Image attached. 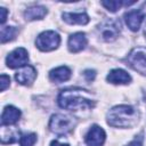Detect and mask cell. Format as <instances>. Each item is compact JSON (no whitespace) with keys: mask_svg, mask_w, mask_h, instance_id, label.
<instances>
[{"mask_svg":"<svg viewBox=\"0 0 146 146\" xmlns=\"http://www.w3.org/2000/svg\"><path fill=\"white\" fill-rule=\"evenodd\" d=\"M57 103L59 107L70 111L87 110L95 106V99L89 91L79 88L62 90L58 95Z\"/></svg>","mask_w":146,"mask_h":146,"instance_id":"1","label":"cell"},{"mask_svg":"<svg viewBox=\"0 0 146 146\" xmlns=\"http://www.w3.org/2000/svg\"><path fill=\"white\" fill-rule=\"evenodd\" d=\"M107 123L114 128H132L139 120L138 111L130 105H117L107 112Z\"/></svg>","mask_w":146,"mask_h":146,"instance_id":"2","label":"cell"},{"mask_svg":"<svg viewBox=\"0 0 146 146\" xmlns=\"http://www.w3.org/2000/svg\"><path fill=\"white\" fill-rule=\"evenodd\" d=\"M75 120L65 114H54L49 121V129L54 133L64 135L70 132L75 127Z\"/></svg>","mask_w":146,"mask_h":146,"instance_id":"3","label":"cell"},{"mask_svg":"<svg viewBox=\"0 0 146 146\" xmlns=\"http://www.w3.org/2000/svg\"><path fill=\"white\" fill-rule=\"evenodd\" d=\"M125 63L138 73L146 75V48L137 47L133 48L125 57Z\"/></svg>","mask_w":146,"mask_h":146,"instance_id":"4","label":"cell"},{"mask_svg":"<svg viewBox=\"0 0 146 146\" xmlns=\"http://www.w3.org/2000/svg\"><path fill=\"white\" fill-rule=\"evenodd\" d=\"M60 43V36L55 31H44L36 36L35 46L41 51H51L58 48Z\"/></svg>","mask_w":146,"mask_h":146,"instance_id":"5","label":"cell"},{"mask_svg":"<svg viewBox=\"0 0 146 146\" xmlns=\"http://www.w3.org/2000/svg\"><path fill=\"white\" fill-rule=\"evenodd\" d=\"M98 34L104 41H114L120 33V22L116 19L107 18L97 26Z\"/></svg>","mask_w":146,"mask_h":146,"instance_id":"6","label":"cell"},{"mask_svg":"<svg viewBox=\"0 0 146 146\" xmlns=\"http://www.w3.org/2000/svg\"><path fill=\"white\" fill-rule=\"evenodd\" d=\"M29 62V54L25 48H16L14 49L7 57H6V64L9 68H16V67H23L27 65Z\"/></svg>","mask_w":146,"mask_h":146,"instance_id":"7","label":"cell"},{"mask_svg":"<svg viewBox=\"0 0 146 146\" xmlns=\"http://www.w3.org/2000/svg\"><path fill=\"white\" fill-rule=\"evenodd\" d=\"M105 139H106V133L104 129L97 124L91 125L84 137V141L87 146H103Z\"/></svg>","mask_w":146,"mask_h":146,"instance_id":"8","label":"cell"},{"mask_svg":"<svg viewBox=\"0 0 146 146\" xmlns=\"http://www.w3.org/2000/svg\"><path fill=\"white\" fill-rule=\"evenodd\" d=\"M35 78H36V71L31 65H25L21 67L15 74L16 81L23 86H31L32 82L35 80Z\"/></svg>","mask_w":146,"mask_h":146,"instance_id":"9","label":"cell"},{"mask_svg":"<svg viewBox=\"0 0 146 146\" xmlns=\"http://www.w3.org/2000/svg\"><path fill=\"white\" fill-rule=\"evenodd\" d=\"M87 36L83 32H76L70 35L67 41V47L71 52H79L83 50L87 46Z\"/></svg>","mask_w":146,"mask_h":146,"instance_id":"10","label":"cell"},{"mask_svg":"<svg viewBox=\"0 0 146 146\" xmlns=\"http://www.w3.org/2000/svg\"><path fill=\"white\" fill-rule=\"evenodd\" d=\"M124 21H125V24L127 26L136 32L139 30L143 21H144V14L141 10L139 9H135V10H129L128 13L124 14Z\"/></svg>","mask_w":146,"mask_h":146,"instance_id":"11","label":"cell"},{"mask_svg":"<svg viewBox=\"0 0 146 146\" xmlns=\"http://www.w3.org/2000/svg\"><path fill=\"white\" fill-rule=\"evenodd\" d=\"M19 117H21V111L13 105H7L1 114V127L15 124L16 122H18Z\"/></svg>","mask_w":146,"mask_h":146,"instance_id":"12","label":"cell"},{"mask_svg":"<svg viewBox=\"0 0 146 146\" xmlns=\"http://www.w3.org/2000/svg\"><path fill=\"white\" fill-rule=\"evenodd\" d=\"M106 80L113 84H127L131 81V76L128 72L122 68H114L110 71L106 76Z\"/></svg>","mask_w":146,"mask_h":146,"instance_id":"13","label":"cell"},{"mask_svg":"<svg viewBox=\"0 0 146 146\" xmlns=\"http://www.w3.org/2000/svg\"><path fill=\"white\" fill-rule=\"evenodd\" d=\"M71 78V70L67 66H58L49 72V79L52 82H64Z\"/></svg>","mask_w":146,"mask_h":146,"instance_id":"14","label":"cell"},{"mask_svg":"<svg viewBox=\"0 0 146 146\" xmlns=\"http://www.w3.org/2000/svg\"><path fill=\"white\" fill-rule=\"evenodd\" d=\"M62 17L68 24L86 25L89 23V16L86 13H63Z\"/></svg>","mask_w":146,"mask_h":146,"instance_id":"15","label":"cell"},{"mask_svg":"<svg viewBox=\"0 0 146 146\" xmlns=\"http://www.w3.org/2000/svg\"><path fill=\"white\" fill-rule=\"evenodd\" d=\"M48 10L43 6H32L25 9L24 11V18L26 21H35V19H42L47 15Z\"/></svg>","mask_w":146,"mask_h":146,"instance_id":"16","label":"cell"},{"mask_svg":"<svg viewBox=\"0 0 146 146\" xmlns=\"http://www.w3.org/2000/svg\"><path fill=\"white\" fill-rule=\"evenodd\" d=\"M17 29L14 26H3L1 27V43H6L15 39L17 34Z\"/></svg>","mask_w":146,"mask_h":146,"instance_id":"17","label":"cell"},{"mask_svg":"<svg viewBox=\"0 0 146 146\" xmlns=\"http://www.w3.org/2000/svg\"><path fill=\"white\" fill-rule=\"evenodd\" d=\"M132 2H123V1H102V5L108 10V11H112V13H115L119 8H121V6L123 5H132Z\"/></svg>","mask_w":146,"mask_h":146,"instance_id":"18","label":"cell"},{"mask_svg":"<svg viewBox=\"0 0 146 146\" xmlns=\"http://www.w3.org/2000/svg\"><path fill=\"white\" fill-rule=\"evenodd\" d=\"M36 141V135L35 133H25L22 135L19 138L21 146H33Z\"/></svg>","mask_w":146,"mask_h":146,"instance_id":"19","label":"cell"},{"mask_svg":"<svg viewBox=\"0 0 146 146\" xmlns=\"http://www.w3.org/2000/svg\"><path fill=\"white\" fill-rule=\"evenodd\" d=\"M143 141H144V135H143V132H140L125 146H143Z\"/></svg>","mask_w":146,"mask_h":146,"instance_id":"20","label":"cell"},{"mask_svg":"<svg viewBox=\"0 0 146 146\" xmlns=\"http://www.w3.org/2000/svg\"><path fill=\"white\" fill-rule=\"evenodd\" d=\"M0 84H1V91H5L10 84V78L8 75H6V74H1Z\"/></svg>","mask_w":146,"mask_h":146,"instance_id":"21","label":"cell"},{"mask_svg":"<svg viewBox=\"0 0 146 146\" xmlns=\"http://www.w3.org/2000/svg\"><path fill=\"white\" fill-rule=\"evenodd\" d=\"M83 75H84L87 81H92L96 76V71L95 70H86L83 72Z\"/></svg>","mask_w":146,"mask_h":146,"instance_id":"22","label":"cell"},{"mask_svg":"<svg viewBox=\"0 0 146 146\" xmlns=\"http://www.w3.org/2000/svg\"><path fill=\"white\" fill-rule=\"evenodd\" d=\"M0 13H1V19H0V23L1 24H3L5 22H6V19H7V9L6 8H3V7H1L0 8Z\"/></svg>","mask_w":146,"mask_h":146,"instance_id":"23","label":"cell"},{"mask_svg":"<svg viewBox=\"0 0 146 146\" xmlns=\"http://www.w3.org/2000/svg\"><path fill=\"white\" fill-rule=\"evenodd\" d=\"M50 146H70L67 143H60L59 140H57V139H55V140H52L51 143H50Z\"/></svg>","mask_w":146,"mask_h":146,"instance_id":"24","label":"cell"},{"mask_svg":"<svg viewBox=\"0 0 146 146\" xmlns=\"http://www.w3.org/2000/svg\"><path fill=\"white\" fill-rule=\"evenodd\" d=\"M144 35L146 38V22H145V25H144Z\"/></svg>","mask_w":146,"mask_h":146,"instance_id":"25","label":"cell"}]
</instances>
